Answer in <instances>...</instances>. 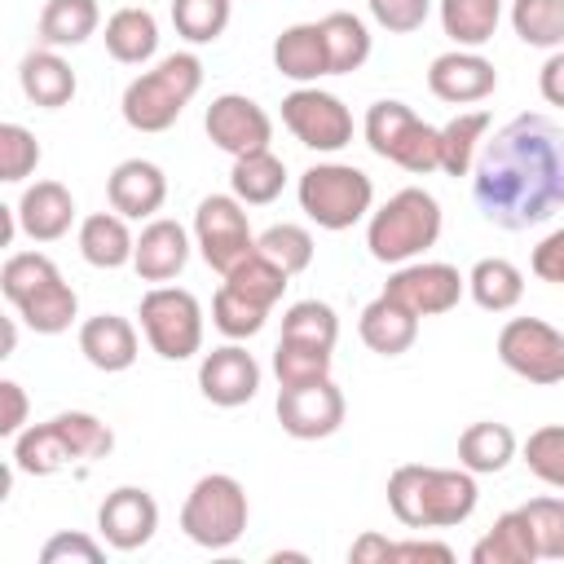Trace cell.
Here are the masks:
<instances>
[{
	"label": "cell",
	"mask_w": 564,
	"mask_h": 564,
	"mask_svg": "<svg viewBox=\"0 0 564 564\" xmlns=\"http://www.w3.org/2000/svg\"><path fill=\"white\" fill-rule=\"evenodd\" d=\"M471 198L498 229H533L564 212V128L546 115H516L476 154Z\"/></svg>",
	"instance_id": "6da1fadb"
},
{
	"label": "cell",
	"mask_w": 564,
	"mask_h": 564,
	"mask_svg": "<svg viewBox=\"0 0 564 564\" xmlns=\"http://www.w3.org/2000/svg\"><path fill=\"white\" fill-rule=\"evenodd\" d=\"M13 344H18V326L9 322V326H4V352H0V357H9V352H13Z\"/></svg>",
	"instance_id": "11a10c76"
},
{
	"label": "cell",
	"mask_w": 564,
	"mask_h": 564,
	"mask_svg": "<svg viewBox=\"0 0 564 564\" xmlns=\"http://www.w3.org/2000/svg\"><path fill=\"white\" fill-rule=\"evenodd\" d=\"M106 198H110V207L119 216L150 220L167 198V176L150 159H123V163H115V172L106 181Z\"/></svg>",
	"instance_id": "ffe728a7"
},
{
	"label": "cell",
	"mask_w": 564,
	"mask_h": 564,
	"mask_svg": "<svg viewBox=\"0 0 564 564\" xmlns=\"http://www.w3.org/2000/svg\"><path fill=\"white\" fill-rule=\"evenodd\" d=\"M198 392L220 410L247 405L260 392V361L238 339L220 344V348L203 352V361H198Z\"/></svg>",
	"instance_id": "ac0fdd59"
},
{
	"label": "cell",
	"mask_w": 564,
	"mask_h": 564,
	"mask_svg": "<svg viewBox=\"0 0 564 564\" xmlns=\"http://www.w3.org/2000/svg\"><path fill=\"white\" fill-rule=\"evenodd\" d=\"M106 560V542L88 538V533H53L44 546H40V564H101Z\"/></svg>",
	"instance_id": "7dc6e473"
},
{
	"label": "cell",
	"mask_w": 564,
	"mask_h": 564,
	"mask_svg": "<svg viewBox=\"0 0 564 564\" xmlns=\"http://www.w3.org/2000/svg\"><path fill=\"white\" fill-rule=\"evenodd\" d=\"M511 26L529 48H564V0H511Z\"/></svg>",
	"instance_id": "8d00e7d4"
},
{
	"label": "cell",
	"mask_w": 564,
	"mask_h": 564,
	"mask_svg": "<svg viewBox=\"0 0 564 564\" xmlns=\"http://www.w3.org/2000/svg\"><path fill=\"white\" fill-rule=\"evenodd\" d=\"M524 467L542 485L564 489V423H546V427L529 432V441H524Z\"/></svg>",
	"instance_id": "ee69618b"
},
{
	"label": "cell",
	"mask_w": 564,
	"mask_h": 564,
	"mask_svg": "<svg viewBox=\"0 0 564 564\" xmlns=\"http://www.w3.org/2000/svg\"><path fill=\"white\" fill-rule=\"evenodd\" d=\"M278 423L286 436L295 441H326L339 432L344 423V392L335 388V379H317V383H295V388H278Z\"/></svg>",
	"instance_id": "9a60e30c"
},
{
	"label": "cell",
	"mask_w": 564,
	"mask_h": 564,
	"mask_svg": "<svg viewBox=\"0 0 564 564\" xmlns=\"http://www.w3.org/2000/svg\"><path fill=\"white\" fill-rule=\"evenodd\" d=\"M538 93H542L546 106H560V110H564V48H555V53L542 62V70H538Z\"/></svg>",
	"instance_id": "816d5d0a"
},
{
	"label": "cell",
	"mask_w": 564,
	"mask_h": 564,
	"mask_svg": "<svg viewBox=\"0 0 564 564\" xmlns=\"http://www.w3.org/2000/svg\"><path fill=\"white\" fill-rule=\"evenodd\" d=\"M502 0H441V26L458 48H480L494 40Z\"/></svg>",
	"instance_id": "d590c367"
},
{
	"label": "cell",
	"mask_w": 564,
	"mask_h": 564,
	"mask_svg": "<svg viewBox=\"0 0 564 564\" xmlns=\"http://www.w3.org/2000/svg\"><path fill=\"white\" fill-rule=\"evenodd\" d=\"M0 397H4L0 436H18V432H22V423H26V392H22V383L4 379V383H0Z\"/></svg>",
	"instance_id": "f907efd6"
},
{
	"label": "cell",
	"mask_w": 564,
	"mask_h": 564,
	"mask_svg": "<svg viewBox=\"0 0 564 564\" xmlns=\"http://www.w3.org/2000/svg\"><path fill=\"white\" fill-rule=\"evenodd\" d=\"M282 339L335 348V339H339V317H335V308L322 304V300H295V304L282 313Z\"/></svg>",
	"instance_id": "b9f144b4"
},
{
	"label": "cell",
	"mask_w": 564,
	"mask_h": 564,
	"mask_svg": "<svg viewBox=\"0 0 564 564\" xmlns=\"http://www.w3.org/2000/svg\"><path fill=\"white\" fill-rule=\"evenodd\" d=\"M533 560H542V555H538L533 524L520 507L502 511L494 520V529L471 546V564H533Z\"/></svg>",
	"instance_id": "f1b7e54d"
},
{
	"label": "cell",
	"mask_w": 564,
	"mask_h": 564,
	"mask_svg": "<svg viewBox=\"0 0 564 564\" xmlns=\"http://www.w3.org/2000/svg\"><path fill=\"white\" fill-rule=\"evenodd\" d=\"M282 123L291 137L317 154H335L352 141V115L335 93H322L317 84H300L282 97Z\"/></svg>",
	"instance_id": "4fadbf2b"
},
{
	"label": "cell",
	"mask_w": 564,
	"mask_h": 564,
	"mask_svg": "<svg viewBox=\"0 0 564 564\" xmlns=\"http://www.w3.org/2000/svg\"><path fill=\"white\" fill-rule=\"evenodd\" d=\"M436 238H441V203L419 185L397 189L379 212H370L366 225V247L379 264H410L427 247H436Z\"/></svg>",
	"instance_id": "8992f818"
},
{
	"label": "cell",
	"mask_w": 564,
	"mask_h": 564,
	"mask_svg": "<svg viewBox=\"0 0 564 564\" xmlns=\"http://www.w3.org/2000/svg\"><path fill=\"white\" fill-rule=\"evenodd\" d=\"M189 260V234L185 225L167 220V216H154L141 234H137V251H132V269L141 282H172Z\"/></svg>",
	"instance_id": "44dd1931"
},
{
	"label": "cell",
	"mask_w": 564,
	"mask_h": 564,
	"mask_svg": "<svg viewBox=\"0 0 564 564\" xmlns=\"http://www.w3.org/2000/svg\"><path fill=\"white\" fill-rule=\"evenodd\" d=\"M264 317H269V308L251 304L247 295H238V291L225 286V282H220V291L212 295V326H216L220 335H229V339H251V335H260Z\"/></svg>",
	"instance_id": "7bdbcfd3"
},
{
	"label": "cell",
	"mask_w": 564,
	"mask_h": 564,
	"mask_svg": "<svg viewBox=\"0 0 564 564\" xmlns=\"http://www.w3.org/2000/svg\"><path fill=\"white\" fill-rule=\"evenodd\" d=\"M203 128L212 137L216 150L242 159V154H256V150H269L273 141V119L260 101H251L247 93H220L212 97L207 115H203Z\"/></svg>",
	"instance_id": "5bb4252c"
},
{
	"label": "cell",
	"mask_w": 564,
	"mask_h": 564,
	"mask_svg": "<svg viewBox=\"0 0 564 564\" xmlns=\"http://www.w3.org/2000/svg\"><path fill=\"white\" fill-rule=\"evenodd\" d=\"M427 88H432V97H441L449 106H471V101H485L498 88V70L476 48H449V53L432 57Z\"/></svg>",
	"instance_id": "d6986e66"
},
{
	"label": "cell",
	"mask_w": 564,
	"mask_h": 564,
	"mask_svg": "<svg viewBox=\"0 0 564 564\" xmlns=\"http://www.w3.org/2000/svg\"><path fill=\"white\" fill-rule=\"evenodd\" d=\"M106 53L123 66H145L159 53V22L141 4H123L106 18Z\"/></svg>",
	"instance_id": "4316f807"
},
{
	"label": "cell",
	"mask_w": 564,
	"mask_h": 564,
	"mask_svg": "<svg viewBox=\"0 0 564 564\" xmlns=\"http://www.w3.org/2000/svg\"><path fill=\"white\" fill-rule=\"evenodd\" d=\"M467 291H471V300H476L485 313H507V308H516L520 295H524V273H520L511 260H502V256H485V260L471 264Z\"/></svg>",
	"instance_id": "1f68e13d"
},
{
	"label": "cell",
	"mask_w": 564,
	"mask_h": 564,
	"mask_svg": "<svg viewBox=\"0 0 564 564\" xmlns=\"http://www.w3.org/2000/svg\"><path fill=\"white\" fill-rule=\"evenodd\" d=\"M35 163H40L35 132L22 128V123H0V181L18 185V181H26L35 172Z\"/></svg>",
	"instance_id": "bcb514c9"
},
{
	"label": "cell",
	"mask_w": 564,
	"mask_h": 564,
	"mask_svg": "<svg viewBox=\"0 0 564 564\" xmlns=\"http://www.w3.org/2000/svg\"><path fill=\"white\" fill-rule=\"evenodd\" d=\"M242 207L247 203H238L234 194H207L194 212V247L207 260V269H216L220 278L256 251V234Z\"/></svg>",
	"instance_id": "8fae6325"
},
{
	"label": "cell",
	"mask_w": 564,
	"mask_h": 564,
	"mask_svg": "<svg viewBox=\"0 0 564 564\" xmlns=\"http://www.w3.org/2000/svg\"><path fill=\"white\" fill-rule=\"evenodd\" d=\"M273 375H278V388L330 379V348L300 344V339H278V348H273Z\"/></svg>",
	"instance_id": "f35d334b"
},
{
	"label": "cell",
	"mask_w": 564,
	"mask_h": 564,
	"mask_svg": "<svg viewBox=\"0 0 564 564\" xmlns=\"http://www.w3.org/2000/svg\"><path fill=\"white\" fill-rule=\"evenodd\" d=\"M476 471L401 463L388 476V507L405 529H454L476 511Z\"/></svg>",
	"instance_id": "7a4b0ae2"
},
{
	"label": "cell",
	"mask_w": 564,
	"mask_h": 564,
	"mask_svg": "<svg viewBox=\"0 0 564 564\" xmlns=\"http://www.w3.org/2000/svg\"><path fill=\"white\" fill-rule=\"evenodd\" d=\"M286 278H291V273H282L269 256L251 251L247 260H238V264L225 273V286H234L238 295H247V300L260 304V308H273V304L282 300V291H286Z\"/></svg>",
	"instance_id": "74e56055"
},
{
	"label": "cell",
	"mask_w": 564,
	"mask_h": 564,
	"mask_svg": "<svg viewBox=\"0 0 564 564\" xmlns=\"http://www.w3.org/2000/svg\"><path fill=\"white\" fill-rule=\"evenodd\" d=\"M286 185V163L273 154V150H256V154H242L234 159V172H229V189L238 203L247 207H264L282 194Z\"/></svg>",
	"instance_id": "4dcf8cb0"
},
{
	"label": "cell",
	"mask_w": 564,
	"mask_h": 564,
	"mask_svg": "<svg viewBox=\"0 0 564 564\" xmlns=\"http://www.w3.org/2000/svg\"><path fill=\"white\" fill-rule=\"evenodd\" d=\"M132 251H137V238L128 229V216H119L115 207L84 216V225H79V256L93 269H123V264H132Z\"/></svg>",
	"instance_id": "83f0119b"
},
{
	"label": "cell",
	"mask_w": 564,
	"mask_h": 564,
	"mask_svg": "<svg viewBox=\"0 0 564 564\" xmlns=\"http://www.w3.org/2000/svg\"><path fill=\"white\" fill-rule=\"evenodd\" d=\"M18 225L31 242H57L75 225V198L62 181H35L18 198Z\"/></svg>",
	"instance_id": "7402d4cb"
},
{
	"label": "cell",
	"mask_w": 564,
	"mask_h": 564,
	"mask_svg": "<svg viewBox=\"0 0 564 564\" xmlns=\"http://www.w3.org/2000/svg\"><path fill=\"white\" fill-rule=\"evenodd\" d=\"M234 0H172V26L189 44H212L229 26Z\"/></svg>",
	"instance_id": "60d3db41"
},
{
	"label": "cell",
	"mask_w": 564,
	"mask_h": 564,
	"mask_svg": "<svg viewBox=\"0 0 564 564\" xmlns=\"http://www.w3.org/2000/svg\"><path fill=\"white\" fill-rule=\"evenodd\" d=\"M498 361L529 379V383H560L564 379V330L542 317H511L498 330Z\"/></svg>",
	"instance_id": "7c38bea8"
},
{
	"label": "cell",
	"mask_w": 564,
	"mask_h": 564,
	"mask_svg": "<svg viewBox=\"0 0 564 564\" xmlns=\"http://www.w3.org/2000/svg\"><path fill=\"white\" fill-rule=\"evenodd\" d=\"M383 291L397 295L410 313L436 317V313H449L463 300L467 278L445 260H410V264H397V273L388 278Z\"/></svg>",
	"instance_id": "2e32d148"
},
{
	"label": "cell",
	"mask_w": 564,
	"mask_h": 564,
	"mask_svg": "<svg viewBox=\"0 0 564 564\" xmlns=\"http://www.w3.org/2000/svg\"><path fill=\"white\" fill-rule=\"evenodd\" d=\"M203 88V62L194 53H167L123 88V123L132 132H167Z\"/></svg>",
	"instance_id": "5b68a950"
},
{
	"label": "cell",
	"mask_w": 564,
	"mask_h": 564,
	"mask_svg": "<svg viewBox=\"0 0 564 564\" xmlns=\"http://www.w3.org/2000/svg\"><path fill=\"white\" fill-rule=\"evenodd\" d=\"M273 66H278V75H286L295 84H317L322 75H330L322 22H295V26L278 31V40H273Z\"/></svg>",
	"instance_id": "cb8c5ba5"
},
{
	"label": "cell",
	"mask_w": 564,
	"mask_h": 564,
	"mask_svg": "<svg viewBox=\"0 0 564 564\" xmlns=\"http://www.w3.org/2000/svg\"><path fill=\"white\" fill-rule=\"evenodd\" d=\"M348 560L352 564H388L392 560V542L383 533H361L352 546H348Z\"/></svg>",
	"instance_id": "f5cc1de1"
},
{
	"label": "cell",
	"mask_w": 564,
	"mask_h": 564,
	"mask_svg": "<svg viewBox=\"0 0 564 564\" xmlns=\"http://www.w3.org/2000/svg\"><path fill=\"white\" fill-rule=\"evenodd\" d=\"M137 317H141L145 344L163 361H185L203 348V308L185 286H150L141 295Z\"/></svg>",
	"instance_id": "30bf717a"
},
{
	"label": "cell",
	"mask_w": 564,
	"mask_h": 564,
	"mask_svg": "<svg viewBox=\"0 0 564 564\" xmlns=\"http://www.w3.org/2000/svg\"><path fill=\"white\" fill-rule=\"evenodd\" d=\"M322 35H326V57H330V75H352L366 66L370 57V31L357 13L335 9L322 18Z\"/></svg>",
	"instance_id": "e575fe53"
},
{
	"label": "cell",
	"mask_w": 564,
	"mask_h": 564,
	"mask_svg": "<svg viewBox=\"0 0 564 564\" xmlns=\"http://www.w3.org/2000/svg\"><path fill=\"white\" fill-rule=\"evenodd\" d=\"M256 251L269 256L282 273L295 278V273H304V269L313 264V251H317V247H313V234H308L304 225H286V220H282V225H269L264 234H256Z\"/></svg>",
	"instance_id": "ab89813d"
},
{
	"label": "cell",
	"mask_w": 564,
	"mask_h": 564,
	"mask_svg": "<svg viewBox=\"0 0 564 564\" xmlns=\"http://www.w3.org/2000/svg\"><path fill=\"white\" fill-rule=\"evenodd\" d=\"M0 291L35 335H62L79 317L75 286L44 251H13L0 269Z\"/></svg>",
	"instance_id": "277c9868"
},
{
	"label": "cell",
	"mask_w": 564,
	"mask_h": 564,
	"mask_svg": "<svg viewBox=\"0 0 564 564\" xmlns=\"http://www.w3.org/2000/svg\"><path fill=\"white\" fill-rule=\"evenodd\" d=\"M101 22L97 0H48L40 9V40L44 48H70L84 44Z\"/></svg>",
	"instance_id": "836d02e7"
},
{
	"label": "cell",
	"mask_w": 564,
	"mask_h": 564,
	"mask_svg": "<svg viewBox=\"0 0 564 564\" xmlns=\"http://www.w3.org/2000/svg\"><path fill=\"white\" fill-rule=\"evenodd\" d=\"M529 269H533L542 282H555V286H564V229L546 234V238L533 247V256H529Z\"/></svg>",
	"instance_id": "681fc988"
},
{
	"label": "cell",
	"mask_w": 564,
	"mask_h": 564,
	"mask_svg": "<svg viewBox=\"0 0 564 564\" xmlns=\"http://www.w3.org/2000/svg\"><path fill=\"white\" fill-rule=\"evenodd\" d=\"M357 330H361V344H366L370 352H379V357H401V352H410V344L419 339V313H410L397 295L379 291V295L361 308Z\"/></svg>",
	"instance_id": "603a6c76"
},
{
	"label": "cell",
	"mask_w": 564,
	"mask_h": 564,
	"mask_svg": "<svg viewBox=\"0 0 564 564\" xmlns=\"http://www.w3.org/2000/svg\"><path fill=\"white\" fill-rule=\"evenodd\" d=\"M295 194H300V212L330 234L352 229L375 207V181L352 163H313L300 176Z\"/></svg>",
	"instance_id": "ba28073f"
},
{
	"label": "cell",
	"mask_w": 564,
	"mask_h": 564,
	"mask_svg": "<svg viewBox=\"0 0 564 564\" xmlns=\"http://www.w3.org/2000/svg\"><path fill=\"white\" fill-rule=\"evenodd\" d=\"M18 84H22L26 101H31V106H44V110L70 106V97H75V88H79L70 62H66L57 48H31V53L22 57V66H18Z\"/></svg>",
	"instance_id": "d4e9b609"
},
{
	"label": "cell",
	"mask_w": 564,
	"mask_h": 564,
	"mask_svg": "<svg viewBox=\"0 0 564 564\" xmlns=\"http://www.w3.org/2000/svg\"><path fill=\"white\" fill-rule=\"evenodd\" d=\"M370 13H375V22H379L383 31L410 35V31H419V26L427 22L432 0H370Z\"/></svg>",
	"instance_id": "c3c4849f"
},
{
	"label": "cell",
	"mask_w": 564,
	"mask_h": 564,
	"mask_svg": "<svg viewBox=\"0 0 564 564\" xmlns=\"http://www.w3.org/2000/svg\"><path fill=\"white\" fill-rule=\"evenodd\" d=\"M361 132H366V145L379 159H388V163H397V167H405L414 176H427V172L441 167V128H432L427 119H419L397 97L375 101L366 110Z\"/></svg>",
	"instance_id": "9c48e42d"
},
{
	"label": "cell",
	"mask_w": 564,
	"mask_h": 564,
	"mask_svg": "<svg viewBox=\"0 0 564 564\" xmlns=\"http://www.w3.org/2000/svg\"><path fill=\"white\" fill-rule=\"evenodd\" d=\"M79 352H84L88 366H97L106 375H119L137 361V330L119 313H97L79 326Z\"/></svg>",
	"instance_id": "484cf974"
},
{
	"label": "cell",
	"mask_w": 564,
	"mask_h": 564,
	"mask_svg": "<svg viewBox=\"0 0 564 564\" xmlns=\"http://www.w3.org/2000/svg\"><path fill=\"white\" fill-rule=\"evenodd\" d=\"M392 560H441L449 564L454 551L445 542H427V538H410V542H392Z\"/></svg>",
	"instance_id": "db71d44e"
},
{
	"label": "cell",
	"mask_w": 564,
	"mask_h": 564,
	"mask_svg": "<svg viewBox=\"0 0 564 564\" xmlns=\"http://www.w3.org/2000/svg\"><path fill=\"white\" fill-rule=\"evenodd\" d=\"M159 529V502L141 485H119L97 507V533L110 551H141Z\"/></svg>",
	"instance_id": "e0dca14e"
},
{
	"label": "cell",
	"mask_w": 564,
	"mask_h": 564,
	"mask_svg": "<svg viewBox=\"0 0 564 564\" xmlns=\"http://www.w3.org/2000/svg\"><path fill=\"white\" fill-rule=\"evenodd\" d=\"M520 511H524L529 524H533L538 555H542V560H564V498L542 494V498H529Z\"/></svg>",
	"instance_id": "f6af8a7d"
},
{
	"label": "cell",
	"mask_w": 564,
	"mask_h": 564,
	"mask_svg": "<svg viewBox=\"0 0 564 564\" xmlns=\"http://www.w3.org/2000/svg\"><path fill=\"white\" fill-rule=\"evenodd\" d=\"M110 449H115V432L97 414L66 410V414H53L48 423H31L13 436V471L57 476L75 463H97Z\"/></svg>",
	"instance_id": "3957f363"
},
{
	"label": "cell",
	"mask_w": 564,
	"mask_h": 564,
	"mask_svg": "<svg viewBox=\"0 0 564 564\" xmlns=\"http://www.w3.org/2000/svg\"><path fill=\"white\" fill-rule=\"evenodd\" d=\"M251 520L247 489L229 471H207L194 480V489L181 502V529L203 551H229Z\"/></svg>",
	"instance_id": "52a82bcc"
},
{
	"label": "cell",
	"mask_w": 564,
	"mask_h": 564,
	"mask_svg": "<svg viewBox=\"0 0 564 564\" xmlns=\"http://www.w3.org/2000/svg\"><path fill=\"white\" fill-rule=\"evenodd\" d=\"M489 132V110H458L441 128V172L445 176H471L476 154Z\"/></svg>",
	"instance_id": "d6a6232c"
},
{
	"label": "cell",
	"mask_w": 564,
	"mask_h": 564,
	"mask_svg": "<svg viewBox=\"0 0 564 564\" xmlns=\"http://www.w3.org/2000/svg\"><path fill=\"white\" fill-rule=\"evenodd\" d=\"M516 458V432L507 423L480 419L458 436V467L476 471V476H494Z\"/></svg>",
	"instance_id": "f546056e"
}]
</instances>
